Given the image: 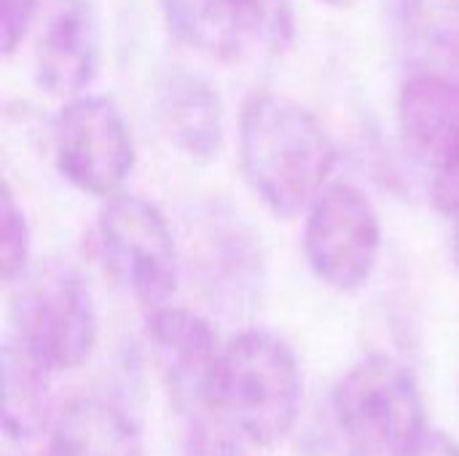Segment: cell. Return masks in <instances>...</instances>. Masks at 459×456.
I'll list each match as a JSON object with an SVG mask.
<instances>
[{"label":"cell","instance_id":"1","mask_svg":"<svg viewBox=\"0 0 459 456\" xmlns=\"http://www.w3.org/2000/svg\"><path fill=\"white\" fill-rule=\"evenodd\" d=\"M339 151L301 102L261 91L239 116V164L253 194L277 218L307 212L331 185Z\"/></svg>","mask_w":459,"mask_h":456},{"label":"cell","instance_id":"2","mask_svg":"<svg viewBox=\"0 0 459 456\" xmlns=\"http://www.w3.org/2000/svg\"><path fill=\"white\" fill-rule=\"evenodd\" d=\"M301 395L296 352L280 336L250 328L223 344L215 422L237 441L258 449L282 443L299 422Z\"/></svg>","mask_w":459,"mask_h":456},{"label":"cell","instance_id":"3","mask_svg":"<svg viewBox=\"0 0 459 456\" xmlns=\"http://www.w3.org/2000/svg\"><path fill=\"white\" fill-rule=\"evenodd\" d=\"M333 414L350 456H411L428 433L414 376L387 355L363 357L339 379Z\"/></svg>","mask_w":459,"mask_h":456},{"label":"cell","instance_id":"4","mask_svg":"<svg viewBox=\"0 0 459 456\" xmlns=\"http://www.w3.org/2000/svg\"><path fill=\"white\" fill-rule=\"evenodd\" d=\"M16 285L13 341L48 374L81 368L97 344V309L83 274L65 261H46Z\"/></svg>","mask_w":459,"mask_h":456},{"label":"cell","instance_id":"5","mask_svg":"<svg viewBox=\"0 0 459 456\" xmlns=\"http://www.w3.org/2000/svg\"><path fill=\"white\" fill-rule=\"evenodd\" d=\"M97 242L113 282L151 312L167 306L178 290L180 258L164 212L137 196L118 194L97 218Z\"/></svg>","mask_w":459,"mask_h":456},{"label":"cell","instance_id":"6","mask_svg":"<svg viewBox=\"0 0 459 456\" xmlns=\"http://www.w3.org/2000/svg\"><path fill=\"white\" fill-rule=\"evenodd\" d=\"M137 148L118 105L100 94L70 99L54 124V161L81 194L113 199L134 169Z\"/></svg>","mask_w":459,"mask_h":456},{"label":"cell","instance_id":"7","mask_svg":"<svg viewBox=\"0 0 459 456\" xmlns=\"http://www.w3.org/2000/svg\"><path fill=\"white\" fill-rule=\"evenodd\" d=\"M307 261L320 282L339 293L368 285L379 250L382 223L374 202L350 183H331L307 210Z\"/></svg>","mask_w":459,"mask_h":456},{"label":"cell","instance_id":"8","mask_svg":"<svg viewBox=\"0 0 459 456\" xmlns=\"http://www.w3.org/2000/svg\"><path fill=\"white\" fill-rule=\"evenodd\" d=\"M164 11L183 43L223 62L285 54L296 40L293 0H164Z\"/></svg>","mask_w":459,"mask_h":456},{"label":"cell","instance_id":"9","mask_svg":"<svg viewBox=\"0 0 459 456\" xmlns=\"http://www.w3.org/2000/svg\"><path fill=\"white\" fill-rule=\"evenodd\" d=\"M148 341L172 406L191 422L194 433L218 427L215 382L223 344L210 320L191 309L161 306L151 312Z\"/></svg>","mask_w":459,"mask_h":456},{"label":"cell","instance_id":"10","mask_svg":"<svg viewBox=\"0 0 459 456\" xmlns=\"http://www.w3.org/2000/svg\"><path fill=\"white\" fill-rule=\"evenodd\" d=\"M401 132L414 156L433 169V199L444 212L459 202V75L414 73L398 97Z\"/></svg>","mask_w":459,"mask_h":456},{"label":"cell","instance_id":"11","mask_svg":"<svg viewBox=\"0 0 459 456\" xmlns=\"http://www.w3.org/2000/svg\"><path fill=\"white\" fill-rule=\"evenodd\" d=\"M100 65V19L91 0H54L35 40V73L43 91L81 97Z\"/></svg>","mask_w":459,"mask_h":456},{"label":"cell","instance_id":"12","mask_svg":"<svg viewBox=\"0 0 459 456\" xmlns=\"http://www.w3.org/2000/svg\"><path fill=\"white\" fill-rule=\"evenodd\" d=\"M156 116L167 140L191 161L210 164L223 145V99L199 73L169 70L156 91Z\"/></svg>","mask_w":459,"mask_h":456},{"label":"cell","instance_id":"13","mask_svg":"<svg viewBox=\"0 0 459 456\" xmlns=\"http://www.w3.org/2000/svg\"><path fill=\"white\" fill-rule=\"evenodd\" d=\"M48 456H145L137 425L102 398L70 400L54 422Z\"/></svg>","mask_w":459,"mask_h":456},{"label":"cell","instance_id":"14","mask_svg":"<svg viewBox=\"0 0 459 456\" xmlns=\"http://www.w3.org/2000/svg\"><path fill=\"white\" fill-rule=\"evenodd\" d=\"M48 376L16 341L3 347V430L11 441H30L46 427Z\"/></svg>","mask_w":459,"mask_h":456},{"label":"cell","instance_id":"15","mask_svg":"<svg viewBox=\"0 0 459 456\" xmlns=\"http://www.w3.org/2000/svg\"><path fill=\"white\" fill-rule=\"evenodd\" d=\"M30 245L32 239H30L27 215L16 204L11 185L5 183L3 202H0V266H3L5 285H16L27 274Z\"/></svg>","mask_w":459,"mask_h":456},{"label":"cell","instance_id":"16","mask_svg":"<svg viewBox=\"0 0 459 456\" xmlns=\"http://www.w3.org/2000/svg\"><path fill=\"white\" fill-rule=\"evenodd\" d=\"M35 8L38 0H0V51L5 56H11L24 40L35 19Z\"/></svg>","mask_w":459,"mask_h":456},{"label":"cell","instance_id":"17","mask_svg":"<svg viewBox=\"0 0 459 456\" xmlns=\"http://www.w3.org/2000/svg\"><path fill=\"white\" fill-rule=\"evenodd\" d=\"M242 441H237L226 430H210V433H196L191 441V454L188 456H239Z\"/></svg>","mask_w":459,"mask_h":456},{"label":"cell","instance_id":"18","mask_svg":"<svg viewBox=\"0 0 459 456\" xmlns=\"http://www.w3.org/2000/svg\"><path fill=\"white\" fill-rule=\"evenodd\" d=\"M411 456H459V443L441 430H428Z\"/></svg>","mask_w":459,"mask_h":456},{"label":"cell","instance_id":"19","mask_svg":"<svg viewBox=\"0 0 459 456\" xmlns=\"http://www.w3.org/2000/svg\"><path fill=\"white\" fill-rule=\"evenodd\" d=\"M449 218H452V253H455V261H457L459 269V202L452 207Z\"/></svg>","mask_w":459,"mask_h":456},{"label":"cell","instance_id":"20","mask_svg":"<svg viewBox=\"0 0 459 456\" xmlns=\"http://www.w3.org/2000/svg\"><path fill=\"white\" fill-rule=\"evenodd\" d=\"M325 5H331V8H350V5H355L358 0H323Z\"/></svg>","mask_w":459,"mask_h":456},{"label":"cell","instance_id":"21","mask_svg":"<svg viewBox=\"0 0 459 456\" xmlns=\"http://www.w3.org/2000/svg\"><path fill=\"white\" fill-rule=\"evenodd\" d=\"M452 3H455V5H459V0H452Z\"/></svg>","mask_w":459,"mask_h":456}]
</instances>
